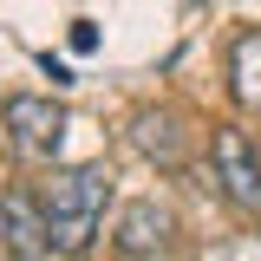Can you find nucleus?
<instances>
[{
	"label": "nucleus",
	"instance_id": "nucleus-1",
	"mask_svg": "<svg viewBox=\"0 0 261 261\" xmlns=\"http://www.w3.org/2000/svg\"><path fill=\"white\" fill-rule=\"evenodd\" d=\"M105 202H111V170L105 163H72V170H53L39 183L53 255H85L92 248V235L105 228Z\"/></svg>",
	"mask_w": 261,
	"mask_h": 261
},
{
	"label": "nucleus",
	"instance_id": "nucleus-2",
	"mask_svg": "<svg viewBox=\"0 0 261 261\" xmlns=\"http://www.w3.org/2000/svg\"><path fill=\"white\" fill-rule=\"evenodd\" d=\"M209 163H216V183H222L228 202H235L242 216H261V150H255V137L242 124H216Z\"/></svg>",
	"mask_w": 261,
	"mask_h": 261
},
{
	"label": "nucleus",
	"instance_id": "nucleus-3",
	"mask_svg": "<svg viewBox=\"0 0 261 261\" xmlns=\"http://www.w3.org/2000/svg\"><path fill=\"white\" fill-rule=\"evenodd\" d=\"M0 118H7V137H13L20 157H33V163L59 157V144H65V105H59V98L13 92L7 105H0Z\"/></svg>",
	"mask_w": 261,
	"mask_h": 261
},
{
	"label": "nucleus",
	"instance_id": "nucleus-4",
	"mask_svg": "<svg viewBox=\"0 0 261 261\" xmlns=\"http://www.w3.org/2000/svg\"><path fill=\"white\" fill-rule=\"evenodd\" d=\"M170 228H176V216L163 209L157 196H144V202H124V216L111 228V248L124 261H144V255H157L163 242H170Z\"/></svg>",
	"mask_w": 261,
	"mask_h": 261
},
{
	"label": "nucleus",
	"instance_id": "nucleus-5",
	"mask_svg": "<svg viewBox=\"0 0 261 261\" xmlns=\"http://www.w3.org/2000/svg\"><path fill=\"white\" fill-rule=\"evenodd\" d=\"M0 248H7L13 261H39V255H53L39 196H27V190H7V216H0Z\"/></svg>",
	"mask_w": 261,
	"mask_h": 261
},
{
	"label": "nucleus",
	"instance_id": "nucleus-6",
	"mask_svg": "<svg viewBox=\"0 0 261 261\" xmlns=\"http://www.w3.org/2000/svg\"><path fill=\"white\" fill-rule=\"evenodd\" d=\"M130 144H137L150 163H163V170H176V163L190 157V144H183V118H176V111H137Z\"/></svg>",
	"mask_w": 261,
	"mask_h": 261
},
{
	"label": "nucleus",
	"instance_id": "nucleus-7",
	"mask_svg": "<svg viewBox=\"0 0 261 261\" xmlns=\"http://www.w3.org/2000/svg\"><path fill=\"white\" fill-rule=\"evenodd\" d=\"M228 79H235V98L242 105H261V33H235V46H228Z\"/></svg>",
	"mask_w": 261,
	"mask_h": 261
},
{
	"label": "nucleus",
	"instance_id": "nucleus-8",
	"mask_svg": "<svg viewBox=\"0 0 261 261\" xmlns=\"http://www.w3.org/2000/svg\"><path fill=\"white\" fill-rule=\"evenodd\" d=\"M72 46H79V53H92V46H98V33H92V20H79V27H72Z\"/></svg>",
	"mask_w": 261,
	"mask_h": 261
},
{
	"label": "nucleus",
	"instance_id": "nucleus-9",
	"mask_svg": "<svg viewBox=\"0 0 261 261\" xmlns=\"http://www.w3.org/2000/svg\"><path fill=\"white\" fill-rule=\"evenodd\" d=\"M0 216H7V190H0Z\"/></svg>",
	"mask_w": 261,
	"mask_h": 261
}]
</instances>
